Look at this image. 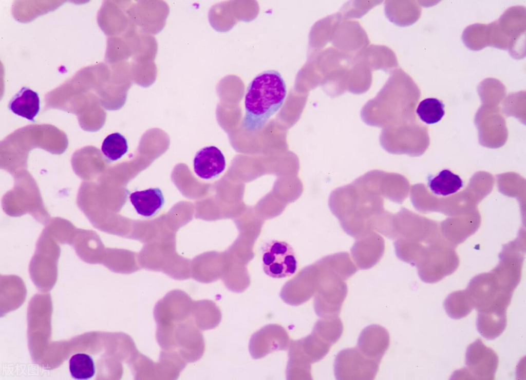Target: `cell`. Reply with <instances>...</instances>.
Returning <instances> with one entry per match:
<instances>
[{
  "label": "cell",
  "mask_w": 526,
  "mask_h": 380,
  "mask_svg": "<svg viewBox=\"0 0 526 380\" xmlns=\"http://www.w3.org/2000/svg\"><path fill=\"white\" fill-rule=\"evenodd\" d=\"M156 337L161 352L178 357L187 364L203 355L201 331L212 328L211 311L206 301H193L185 293L173 291L155 305Z\"/></svg>",
  "instance_id": "1"
},
{
  "label": "cell",
  "mask_w": 526,
  "mask_h": 380,
  "mask_svg": "<svg viewBox=\"0 0 526 380\" xmlns=\"http://www.w3.org/2000/svg\"><path fill=\"white\" fill-rule=\"evenodd\" d=\"M379 194L360 179L333 191L329 207L343 230L355 239L374 231V221L385 211Z\"/></svg>",
  "instance_id": "2"
},
{
  "label": "cell",
  "mask_w": 526,
  "mask_h": 380,
  "mask_svg": "<svg viewBox=\"0 0 526 380\" xmlns=\"http://www.w3.org/2000/svg\"><path fill=\"white\" fill-rule=\"evenodd\" d=\"M286 95V85L279 72L268 70L257 75L247 89L243 128L250 132L260 130L281 108Z\"/></svg>",
  "instance_id": "3"
},
{
  "label": "cell",
  "mask_w": 526,
  "mask_h": 380,
  "mask_svg": "<svg viewBox=\"0 0 526 380\" xmlns=\"http://www.w3.org/2000/svg\"><path fill=\"white\" fill-rule=\"evenodd\" d=\"M262 268L265 273L276 278L291 276L296 271L295 252L288 243L278 240L266 243L262 250Z\"/></svg>",
  "instance_id": "4"
},
{
  "label": "cell",
  "mask_w": 526,
  "mask_h": 380,
  "mask_svg": "<svg viewBox=\"0 0 526 380\" xmlns=\"http://www.w3.org/2000/svg\"><path fill=\"white\" fill-rule=\"evenodd\" d=\"M170 8L162 1H129L127 13L133 23L140 30L154 35L164 27Z\"/></svg>",
  "instance_id": "5"
},
{
  "label": "cell",
  "mask_w": 526,
  "mask_h": 380,
  "mask_svg": "<svg viewBox=\"0 0 526 380\" xmlns=\"http://www.w3.org/2000/svg\"><path fill=\"white\" fill-rule=\"evenodd\" d=\"M467 369L464 372L471 375V378L493 379L498 365L495 352L485 346L481 341L477 340L469 346L466 352Z\"/></svg>",
  "instance_id": "6"
},
{
  "label": "cell",
  "mask_w": 526,
  "mask_h": 380,
  "mask_svg": "<svg viewBox=\"0 0 526 380\" xmlns=\"http://www.w3.org/2000/svg\"><path fill=\"white\" fill-rule=\"evenodd\" d=\"M385 251L384 238L374 231L355 238L351 248V256L361 269L373 267L381 259Z\"/></svg>",
  "instance_id": "7"
},
{
  "label": "cell",
  "mask_w": 526,
  "mask_h": 380,
  "mask_svg": "<svg viewBox=\"0 0 526 380\" xmlns=\"http://www.w3.org/2000/svg\"><path fill=\"white\" fill-rule=\"evenodd\" d=\"M226 162L221 151L215 146H209L198 151L194 159V170L204 179L213 178L225 169Z\"/></svg>",
  "instance_id": "8"
},
{
  "label": "cell",
  "mask_w": 526,
  "mask_h": 380,
  "mask_svg": "<svg viewBox=\"0 0 526 380\" xmlns=\"http://www.w3.org/2000/svg\"><path fill=\"white\" fill-rule=\"evenodd\" d=\"M129 199L136 212L145 217L155 215L164 203L163 193L158 188L135 191L130 194Z\"/></svg>",
  "instance_id": "9"
},
{
  "label": "cell",
  "mask_w": 526,
  "mask_h": 380,
  "mask_svg": "<svg viewBox=\"0 0 526 380\" xmlns=\"http://www.w3.org/2000/svg\"><path fill=\"white\" fill-rule=\"evenodd\" d=\"M40 105L38 94L30 88L23 87L10 100L8 108L13 113L34 122Z\"/></svg>",
  "instance_id": "10"
},
{
  "label": "cell",
  "mask_w": 526,
  "mask_h": 380,
  "mask_svg": "<svg viewBox=\"0 0 526 380\" xmlns=\"http://www.w3.org/2000/svg\"><path fill=\"white\" fill-rule=\"evenodd\" d=\"M71 245L77 255L86 261L101 256L102 244L93 231L77 229Z\"/></svg>",
  "instance_id": "11"
},
{
  "label": "cell",
  "mask_w": 526,
  "mask_h": 380,
  "mask_svg": "<svg viewBox=\"0 0 526 380\" xmlns=\"http://www.w3.org/2000/svg\"><path fill=\"white\" fill-rule=\"evenodd\" d=\"M428 186L434 194L447 196L459 190L463 186V182L459 175L444 169L429 180Z\"/></svg>",
  "instance_id": "12"
},
{
  "label": "cell",
  "mask_w": 526,
  "mask_h": 380,
  "mask_svg": "<svg viewBox=\"0 0 526 380\" xmlns=\"http://www.w3.org/2000/svg\"><path fill=\"white\" fill-rule=\"evenodd\" d=\"M416 112L423 122L434 124L440 121L444 115V105L437 98H427L419 103Z\"/></svg>",
  "instance_id": "13"
},
{
  "label": "cell",
  "mask_w": 526,
  "mask_h": 380,
  "mask_svg": "<svg viewBox=\"0 0 526 380\" xmlns=\"http://www.w3.org/2000/svg\"><path fill=\"white\" fill-rule=\"evenodd\" d=\"M101 150L107 159L112 161H117L128 151L127 139L118 132L111 133L104 139Z\"/></svg>",
  "instance_id": "14"
},
{
  "label": "cell",
  "mask_w": 526,
  "mask_h": 380,
  "mask_svg": "<svg viewBox=\"0 0 526 380\" xmlns=\"http://www.w3.org/2000/svg\"><path fill=\"white\" fill-rule=\"evenodd\" d=\"M69 370L72 376L77 379H88L95 373L92 358L85 353H77L71 357Z\"/></svg>",
  "instance_id": "15"
},
{
  "label": "cell",
  "mask_w": 526,
  "mask_h": 380,
  "mask_svg": "<svg viewBox=\"0 0 526 380\" xmlns=\"http://www.w3.org/2000/svg\"><path fill=\"white\" fill-rule=\"evenodd\" d=\"M132 80L138 84L147 86L156 79L157 68L155 62L129 63Z\"/></svg>",
  "instance_id": "16"
}]
</instances>
